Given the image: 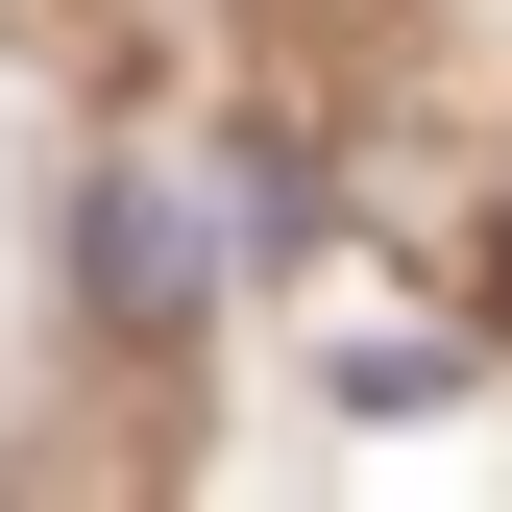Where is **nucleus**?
<instances>
[{"label":"nucleus","mask_w":512,"mask_h":512,"mask_svg":"<svg viewBox=\"0 0 512 512\" xmlns=\"http://www.w3.org/2000/svg\"><path fill=\"white\" fill-rule=\"evenodd\" d=\"M196 293H220V171H196V147L98 171V317H147V342H171Z\"/></svg>","instance_id":"obj_1"},{"label":"nucleus","mask_w":512,"mask_h":512,"mask_svg":"<svg viewBox=\"0 0 512 512\" xmlns=\"http://www.w3.org/2000/svg\"><path fill=\"white\" fill-rule=\"evenodd\" d=\"M488 293H512V244H488Z\"/></svg>","instance_id":"obj_3"},{"label":"nucleus","mask_w":512,"mask_h":512,"mask_svg":"<svg viewBox=\"0 0 512 512\" xmlns=\"http://www.w3.org/2000/svg\"><path fill=\"white\" fill-rule=\"evenodd\" d=\"M220 171V269H293V244H317V171L293 147H196Z\"/></svg>","instance_id":"obj_2"}]
</instances>
